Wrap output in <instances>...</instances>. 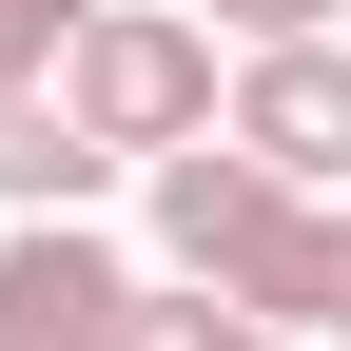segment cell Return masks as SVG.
I'll list each match as a JSON object with an SVG mask.
<instances>
[{
	"mask_svg": "<svg viewBox=\"0 0 351 351\" xmlns=\"http://www.w3.org/2000/svg\"><path fill=\"white\" fill-rule=\"evenodd\" d=\"M156 254H176L195 293H234V313H274V332H332V351H351V195L274 176L254 137L156 156Z\"/></svg>",
	"mask_w": 351,
	"mask_h": 351,
	"instance_id": "1",
	"label": "cell"
},
{
	"mask_svg": "<svg viewBox=\"0 0 351 351\" xmlns=\"http://www.w3.org/2000/svg\"><path fill=\"white\" fill-rule=\"evenodd\" d=\"M59 117H78L98 156H137V176L195 156L215 117H234V98H215V20H176V0H98L78 59H59Z\"/></svg>",
	"mask_w": 351,
	"mask_h": 351,
	"instance_id": "2",
	"label": "cell"
},
{
	"mask_svg": "<svg viewBox=\"0 0 351 351\" xmlns=\"http://www.w3.org/2000/svg\"><path fill=\"white\" fill-rule=\"evenodd\" d=\"M0 351H137V274L78 215H20L0 234Z\"/></svg>",
	"mask_w": 351,
	"mask_h": 351,
	"instance_id": "3",
	"label": "cell"
},
{
	"mask_svg": "<svg viewBox=\"0 0 351 351\" xmlns=\"http://www.w3.org/2000/svg\"><path fill=\"white\" fill-rule=\"evenodd\" d=\"M215 137H254L274 176H351V39H254Z\"/></svg>",
	"mask_w": 351,
	"mask_h": 351,
	"instance_id": "4",
	"label": "cell"
},
{
	"mask_svg": "<svg viewBox=\"0 0 351 351\" xmlns=\"http://www.w3.org/2000/svg\"><path fill=\"white\" fill-rule=\"evenodd\" d=\"M98 176H117V156L59 117V78H0V215H78Z\"/></svg>",
	"mask_w": 351,
	"mask_h": 351,
	"instance_id": "5",
	"label": "cell"
},
{
	"mask_svg": "<svg viewBox=\"0 0 351 351\" xmlns=\"http://www.w3.org/2000/svg\"><path fill=\"white\" fill-rule=\"evenodd\" d=\"M137 351H313V332L234 313V293H137Z\"/></svg>",
	"mask_w": 351,
	"mask_h": 351,
	"instance_id": "6",
	"label": "cell"
},
{
	"mask_svg": "<svg viewBox=\"0 0 351 351\" xmlns=\"http://www.w3.org/2000/svg\"><path fill=\"white\" fill-rule=\"evenodd\" d=\"M78 20H98V0H0V78H59Z\"/></svg>",
	"mask_w": 351,
	"mask_h": 351,
	"instance_id": "7",
	"label": "cell"
},
{
	"mask_svg": "<svg viewBox=\"0 0 351 351\" xmlns=\"http://www.w3.org/2000/svg\"><path fill=\"white\" fill-rule=\"evenodd\" d=\"M215 39H332V0H215Z\"/></svg>",
	"mask_w": 351,
	"mask_h": 351,
	"instance_id": "8",
	"label": "cell"
}]
</instances>
